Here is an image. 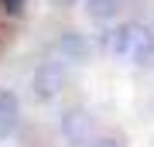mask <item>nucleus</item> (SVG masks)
Here are the masks:
<instances>
[{
	"instance_id": "obj_1",
	"label": "nucleus",
	"mask_w": 154,
	"mask_h": 147,
	"mask_svg": "<svg viewBox=\"0 0 154 147\" xmlns=\"http://www.w3.org/2000/svg\"><path fill=\"white\" fill-rule=\"evenodd\" d=\"M110 48L116 55H123V58H130V62H147L151 58V51H154V38H151V31L144 24H123V27H116V31L110 34Z\"/></svg>"
},
{
	"instance_id": "obj_2",
	"label": "nucleus",
	"mask_w": 154,
	"mask_h": 147,
	"mask_svg": "<svg viewBox=\"0 0 154 147\" xmlns=\"http://www.w3.org/2000/svg\"><path fill=\"white\" fill-rule=\"evenodd\" d=\"M62 133H65L69 144L82 147L93 140V120L82 113V109H72V113H65V120H62Z\"/></svg>"
},
{
	"instance_id": "obj_3",
	"label": "nucleus",
	"mask_w": 154,
	"mask_h": 147,
	"mask_svg": "<svg viewBox=\"0 0 154 147\" xmlns=\"http://www.w3.org/2000/svg\"><path fill=\"white\" fill-rule=\"evenodd\" d=\"M62 82H65V69H62L58 62H48V65H41L38 75H34V93H38V99H51V96H58Z\"/></svg>"
},
{
	"instance_id": "obj_4",
	"label": "nucleus",
	"mask_w": 154,
	"mask_h": 147,
	"mask_svg": "<svg viewBox=\"0 0 154 147\" xmlns=\"http://www.w3.org/2000/svg\"><path fill=\"white\" fill-rule=\"evenodd\" d=\"M14 123H17V103L11 96H0V140L14 130Z\"/></svg>"
},
{
	"instance_id": "obj_5",
	"label": "nucleus",
	"mask_w": 154,
	"mask_h": 147,
	"mask_svg": "<svg viewBox=\"0 0 154 147\" xmlns=\"http://www.w3.org/2000/svg\"><path fill=\"white\" fill-rule=\"evenodd\" d=\"M89 14L96 21H106V17L116 14V0H89Z\"/></svg>"
},
{
	"instance_id": "obj_6",
	"label": "nucleus",
	"mask_w": 154,
	"mask_h": 147,
	"mask_svg": "<svg viewBox=\"0 0 154 147\" xmlns=\"http://www.w3.org/2000/svg\"><path fill=\"white\" fill-rule=\"evenodd\" d=\"M89 147H120V140H113V137H106V140H89Z\"/></svg>"
},
{
	"instance_id": "obj_7",
	"label": "nucleus",
	"mask_w": 154,
	"mask_h": 147,
	"mask_svg": "<svg viewBox=\"0 0 154 147\" xmlns=\"http://www.w3.org/2000/svg\"><path fill=\"white\" fill-rule=\"evenodd\" d=\"M4 4H7V11H11V14H21V4H24V0H4Z\"/></svg>"
},
{
	"instance_id": "obj_8",
	"label": "nucleus",
	"mask_w": 154,
	"mask_h": 147,
	"mask_svg": "<svg viewBox=\"0 0 154 147\" xmlns=\"http://www.w3.org/2000/svg\"><path fill=\"white\" fill-rule=\"evenodd\" d=\"M55 4H72V0H55Z\"/></svg>"
}]
</instances>
